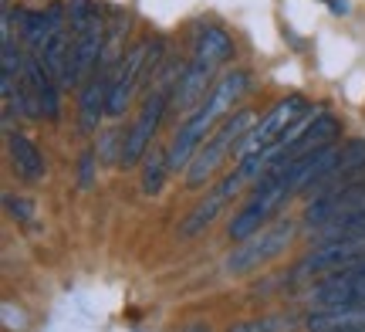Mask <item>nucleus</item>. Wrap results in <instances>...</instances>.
Instances as JSON below:
<instances>
[{"instance_id":"nucleus-1","label":"nucleus","mask_w":365,"mask_h":332,"mask_svg":"<svg viewBox=\"0 0 365 332\" xmlns=\"http://www.w3.org/2000/svg\"><path fill=\"white\" fill-rule=\"evenodd\" d=\"M244 89H247V75H244V71H230V75H223V79L210 89V99L203 106H196V112L182 122L180 129H176V136H173L170 149H166L170 170H182V166L193 163L196 149L203 146V139H207V133L213 129V122L230 112V106L244 95Z\"/></svg>"},{"instance_id":"nucleus-2","label":"nucleus","mask_w":365,"mask_h":332,"mask_svg":"<svg viewBox=\"0 0 365 332\" xmlns=\"http://www.w3.org/2000/svg\"><path fill=\"white\" fill-rule=\"evenodd\" d=\"M182 68L186 65H170L163 75H159L156 89L145 95L143 102V112H139V119L132 126L129 133L122 136V149H118V166H135V163L145 156V149H149V139L156 136L159 122H163V112L170 106V95L176 89V81H180Z\"/></svg>"},{"instance_id":"nucleus-3","label":"nucleus","mask_w":365,"mask_h":332,"mask_svg":"<svg viewBox=\"0 0 365 332\" xmlns=\"http://www.w3.org/2000/svg\"><path fill=\"white\" fill-rule=\"evenodd\" d=\"M250 122H254V112H247V109H240V112H234V116H227V122L210 136L203 146L196 149L193 163L186 166V186H203L207 183L210 176L217 173V166L227 160V153L237 149V143L254 129Z\"/></svg>"},{"instance_id":"nucleus-4","label":"nucleus","mask_w":365,"mask_h":332,"mask_svg":"<svg viewBox=\"0 0 365 332\" xmlns=\"http://www.w3.org/2000/svg\"><path fill=\"white\" fill-rule=\"evenodd\" d=\"M312 109H308V99L304 95H287V99H281L277 106L264 116L254 129H250L240 143H237L234 156L237 160H244V156H250V153H261V149H271L274 143H281L287 136V129L291 126H298L304 116H308Z\"/></svg>"},{"instance_id":"nucleus-5","label":"nucleus","mask_w":365,"mask_h":332,"mask_svg":"<svg viewBox=\"0 0 365 332\" xmlns=\"http://www.w3.org/2000/svg\"><path fill=\"white\" fill-rule=\"evenodd\" d=\"M21 99H24L27 119H58L61 102H58V79L44 68L34 51L24 48V68H21Z\"/></svg>"},{"instance_id":"nucleus-6","label":"nucleus","mask_w":365,"mask_h":332,"mask_svg":"<svg viewBox=\"0 0 365 332\" xmlns=\"http://www.w3.org/2000/svg\"><path fill=\"white\" fill-rule=\"evenodd\" d=\"M291 238H294V224H291V221H277V224H271L267 231H257V234H250L247 241H240V248H234V251L227 254L223 268H227L230 275H244L250 268H261L284 251L287 244H291Z\"/></svg>"},{"instance_id":"nucleus-7","label":"nucleus","mask_w":365,"mask_h":332,"mask_svg":"<svg viewBox=\"0 0 365 332\" xmlns=\"http://www.w3.org/2000/svg\"><path fill=\"white\" fill-rule=\"evenodd\" d=\"M308 302L314 308H339L365 302V258L331 271L322 281H314L312 292H308Z\"/></svg>"},{"instance_id":"nucleus-8","label":"nucleus","mask_w":365,"mask_h":332,"mask_svg":"<svg viewBox=\"0 0 365 332\" xmlns=\"http://www.w3.org/2000/svg\"><path fill=\"white\" fill-rule=\"evenodd\" d=\"M365 258V234L362 238H341V241H325V244H318L314 251H308L301 258L294 271H291V278H312V275H331V271H339V268L352 265Z\"/></svg>"},{"instance_id":"nucleus-9","label":"nucleus","mask_w":365,"mask_h":332,"mask_svg":"<svg viewBox=\"0 0 365 332\" xmlns=\"http://www.w3.org/2000/svg\"><path fill=\"white\" fill-rule=\"evenodd\" d=\"M244 186H247V180H244V176H240L237 170L227 173L220 183L213 186L207 197L196 203L193 213H186V221L180 224V238H196V234H200V231H203L207 224H213V221L220 217L223 207H227V203H230V200H234L237 193L244 190Z\"/></svg>"},{"instance_id":"nucleus-10","label":"nucleus","mask_w":365,"mask_h":332,"mask_svg":"<svg viewBox=\"0 0 365 332\" xmlns=\"http://www.w3.org/2000/svg\"><path fill=\"white\" fill-rule=\"evenodd\" d=\"M362 203H365V180H355V183L341 186L335 193L314 197L312 203H308V211H304V227H308V231H318L322 224L355 211V207H362Z\"/></svg>"},{"instance_id":"nucleus-11","label":"nucleus","mask_w":365,"mask_h":332,"mask_svg":"<svg viewBox=\"0 0 365 332\" xmlns=\"http://www.w3.org/2000/svg\"><path fill=\"white\" fill-rule=\"evenodd\" d=\"M362 173H365V143L362 139H352V143H345V146H341L339 163H335V166H331L318 183L308 186L304 193H308V197H325V193H335V190H341V186L355 183Z\"/></svg>"},{"instance_id":"nucleus-12","label":"nucleus","mask_w":365,"mask_h":332,"mask_svg":"<svg viewBox=\"0 0 365 332\" xmlns=\"http://www.w3.org/2000/svg\"><path fill=\"white\" fill-rule=\"evenodd\" d=\"M213 68L217 65H210V61H203V58H196L193 54V61L182 68L180 81H176V89H173L170 106L180 109V112H190V109L200 106V99L207 95L210 81H213Z\"/></svg>"},{"instance_id":"nucleus-13","label":"nucleus","mask_w":365,"mask_h":332,"mask_svg":"<svg viewBox=\"0 0 365 332\" xmlns=\"http://www.w3.org/2000/svg\"><path fill=\"white\" fill-rule=\"evenodd\" d=\"M115 71V68H112ZM112 71L95 68L91 81L81 89V106H78V122L81 133H95L102 116H108V89H112Z\"/></svg>"},{"instance_id":"nucleus-14","label":"nucleus","mask_w":365,"mask_h":332,"mask_svg":"<svg viewBox=\"0 0 365 332\" xmlns=\"http://www.w3.org/2000/svg\"><path fill=\"white\" fill-rule=\"evenodd\" d=\"M365 329V302L339 308H314L308 316V332H352Z\"/></svg>"},{"instance_id":"nucleus-15","label":"nucleus","mask_w":365,"mask_h":332,"mask_svg":"<svg viewBox=\"0 0 365 332\" xmlns=\"http://www.w3.org/2000/svg\"><path fill=\"white\" fill-rule=\"evenodd\" d=\"M193 54L210 61V65H223V61L234 58V38L217 24H200L193 38Z\"/></svg>"},{"instance_id":"nucleus-16","label":"nucleus","mask_w":365,"mask_h":332,"mask_svg":"<svg viewBox=\"0 0 365 332\" xmlns=\"http://www.w3.org/2000/svg\"><path fill=\"white\" fill-rule=\"evenodd\" d=\"M7 153H11V166L24 180H41L44 176V156L24 133H14V129L7 133Z\"/></svg>"},{"instance_id":"nucleus-17","label":"nucleus","mask_w":365,"mask_h":332,"mask_svg":"<svg viewBox=\"0 0 365 332\" xmlns=\"http://www.w3.org/2000/svg\"><path fill=\"white\" fill-rule=\"evenodd\" d=\"M312 234L318 244H325V241H341V238H362L365 234V203L355 207V211H349V213H341V217H335V221H328V224H322L318 231H312Z\"/></svg>"},{"instance_id":"nucleus-18","label":"nucleus","mask_w":365,"mask_h":332,"mask_svg":"<svg viewBox=\"0 0 365 332\" xmlns=\"http://www.w3.org/2000/svg\"><path fill=\"white\" fill-rule=\"evenodd\" d=\"M166 173H170V156L153 149V153L145 156V170H143V193L145 197H156L159 190H163Z\"/></svg>"},{"instance_id":"nucleus-19","label":"nucleus","mask_w":365,"mask_h":332,"mask_svg":"<svg viewBox=\"0 0 365 332\" xmlns=\"http://www.w3.org/2000/svg\"><path fill=\"white\" fill-rule=\"evenodd\" d=\"M298 326L294 316H267V319H247V322H234L227 332H291Z\"/></svg>"},{"instance_id":"nucleus-20","label":"nucleus","mask_w":365,"mask_h":332,"mask_svg":"<svg viewBox=\"0 0 365 332\" xmlns=\"http://www.w3.org/2000/svg\"><path fill=\"white\" fill-rule=\"evenodd\" d=\"M4 207H7V213H11L14 221H21V224H31L34 221V200H27V197H14V193H7L4 197Z\"/></svg>"},{"instance_id":"nucleus-21","label":"nucleus","mask_w":365,"mask_h":332,"mask_svg":"<svg viewBox=\"0 0 365 332\" xmlns=\"http://www.w3.org/2000/svg\"><path fill=\"white\" fill-rule=\"evenodd\" d=\"M91 183H95V153L85 149L78 160V186L81 190H91Z\"/></svg>"},{"instance_id":"nucleus-22","label":"nucleus","mask_w":365,"mask_h":332,"mask_svg":"<svg viewBox=\"0 0 365 332\" xmlns=\"http://www.w3.org/2000/svg\"><path fill=\"white\" fill-rule=\"evenodd\" d=\"M4 322H7V329H24V316L14 312L11 302H4Z\"/></svg>"},{"instance_id":"nucleus-23","label":"nucleus","mask_w":365,"mask_h":332,"mask_svg":"<svg viewBox=\"0 0 365 332\" xmlns=\"http://www.w3.org/2000/svg\"><path fill=\"white\" fill-rule=\"evenodd\" d=\"M328 4H331V11H335V14H345V11H349V0H328Z\"/></svg>"},{"instance_id":"nucleus-24","label":"nucleus","mask_w":365,"mask_h":332,"mask_svg":"<svg viewBox=\"0 0 365 332\" xmlns=\"http://www.w3.org/2000/svg\"><path fill=\"white\" fill-rule=\"evenodd\" d=\"M186 332H210V329H207V326H203V322H193V326H190V329H186Z\"/></svg>"},{"instance_id":"nucleus-25","label":"nucleus","mask_w":365,"mask_h":332,"mask_svg":"<svg viewBox=\"0 0 365 332\" xmlns=\"http://www.w3.org/2000/svg\"><path fill=\"white\" fill-rule=\"evenodd\" d=\"M352 332H365V329H352Z\"/></svg>"},{"instance_id":"nucleus-26","label":"nucleus","mask_w":365,"mask_h":332,"mask_svg":"<svg viewBox=\"0 0 365 332\" xmlns=\"http://www.w3.org/2000/svg\"><path fill=\"white\" fill-rule=\"evenodd\" d=\"M325 4H328V0H325Z\"/></svg>"}]
</instances>
